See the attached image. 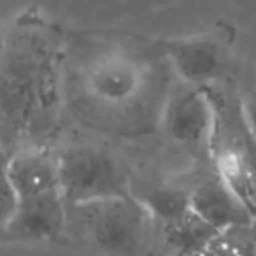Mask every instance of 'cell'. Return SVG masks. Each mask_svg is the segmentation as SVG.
Segmentation results:
<instances>
[{
	"instance_id": "9",
	"label": "cell",
	"mask_w": 256,
	"mask_h": 256,
	"mask_svg": "<svg viewBox=\"0 0 256 256\" xmlns=\"http://www.w3.org/2000/svg\"><path fill=\"white\" fill-rule=\"evenodd\" d=\"M190 204L218 232L256 223L252 210L224 182L210 162L200 165L196 174L190 179Z\"/></svg>"
},
{
	"instance_id": "6",
	"label": "cell",
	"mask_w": 256,
	"mask_h": 256,
	"mask_svg": "<svg viewBox=\"0 0 256 256\" xmlns=\"http://www.w3.org/2000/svg\"><path fill=\"white\" fill-rule=\"evenodd\" d=\"M158 132L168 146L210 162L214 134V106L206 88L179 81L168 92L162 107Z\"/></svg>"
},
{
	"instance_id": "5",
	"label": "cell",
	"mask_w": 256,
	"mask_h": 256,
	"mask_svg": "<svg viewBox=\"0 0 256 256\" xmlns=\"http://www.w3.org/2000/svg\"><path fill=\"white\" fill-rule=\"evenodd\" d=\"M60 186L68 207L134 195L123 165L95 144H68L56 150Z\"/></svg>"
},
{
	"instance_id": "2",
	"label": "cell",
	"mask_w": 256,
	"mask_h": 256,
	"mask_svg": "<svg viewBox=\"0 0 256 256\" xmlns=\"http://www.w3.org/2000/svg\"><path fill=\"white\" fill-rule=\"evenodd\" d=\"M67 34L40 11L20 12L6 26L0 51L2 158L50 146L62 126Z\"/></svg>"
},
{
	"instance_id": "3",
	"label": "cell",
	"mask_w": 256,
	"mask_h": 256,
	"mask_svg": "<svg viewBox=\"0 0 256 256\" xmlns=\"http://www.w3.org/2000/svg\"><path fill=\"white\" fill-rule=\"evenodd\" d=\"M153 223L136 195L68 207V230L106 256H150Z\"/></svg>"
},
{
	"instance_id": "4",
	"label": "cell",
	"mask_w": 256,
	"mask_h": 256,
	"mask_svg": "<svg viewBox=\"0 0 256 256\" xmlns=\"http://www.w3.org/2000/svg\"><path fill=\"white\" fill-rule=\"evenodd\" d=\"M206 90L214 106L210 164L256 216V139L246 121L240 93L230 82Z\"/></svg>"
},
{
	"instance_id": "10",
	"label": "cell",
	"mask_w": 256,
	"mask_h": 256,
	"mask_svg": "<svg viewBox=\"0 0 256 256\" xmlns=\"http://www.w3.org/2000/svg\"><path fill=\"white\" fill-rule=\"evenodd\" d=\"M150 256H202L218 234L193 209L172 220H154Z\"/></svg>"
},
{
	"instance_id": "12",
	"label": "cell",
	"mask_w": 256,
	"mask_h": 256,
	"mask_svg": "<svg viewBox=\"0 0 256 256\" xmlns=\"http://www.w3.org/2000/svg\"><path fill=\"white\" fill-rule=\"evenodd\" d=\"M202 256H256V223L218 232Z\"/></svg>"
},
{
	"instance_id": "1",
	"label": "cell",
	"mask_w": 256,
	"mask_h": 256,
	"mask_svg": "<svg viewBox=\"0 0 256 256\" xmlns=\"http://www.w3.org/2000/svg\"><path fill=\"white\" fill-rule=\"evenodd\" d=\"M160 44L79 36L67 40L65 93L81 120L123 137L158 130L162 107L174 84Z\"/></svg>"
},
{
	"instance_id": "13",
	"label": "cell",
	"mask_w": 256,
	"mask_h": 256,
	"mask_svg": "<svg viewBox=\"0 0 256 256\" xmlns=\"http://www.w3.org/2000/svg\"><path fill=\"white\" fill-rule=\"evenodd\" d=\"M240 102H242V110H244L246 121H248L252 136L256 139V84L252 88H249L246 93H240Z\"/></svg>"
},
{
	"instance_id": "8",
	"label": "cell",
	"mask_w": 256,
	"mask_h": 256,
	"mask_svg": "<svg viewBox=\"0 0 256 256\" xmlns=\"http://www.w3.org/2000/svg\"><path fill=\"white\" fill-rule=\"evenodd\" d=\"M68 232V204L62 190L18 198L14 212L2 223L6 244L58 242Z\"/></svg>"
},
{
	"instance_id": "7",
	"label": "cell",
	"mask_w": 256,
	"mask_h": 256,
	"mask_svg": "<svg viewBox=\"0 0 256 256\" xmlns=\"http://www.w3.org/2000/svg\"><path fill=\"white\" fill-rule=\"evenodd\" d=\"M179 81L206 88L228 82L232 70L230 42L221 34H196L158 40Z\"/></svg>"
},
{
	"instance_id": "11",
	"label": "cell",
	"mask_w": 256,
	"mask_h": 256,
	"mask_svg": "<svg viewBox=\"0 0 256 256\" xmlns=\"http://www.w3.org/2000/svg\"><path fill=\"white\" fill-rule=\"evenodd\" d=\"M134 195L146 206L154 220H172L192 209L190 204V179L188 181L156 182L134 192Z\"/></svg>"
}]
</instances>
